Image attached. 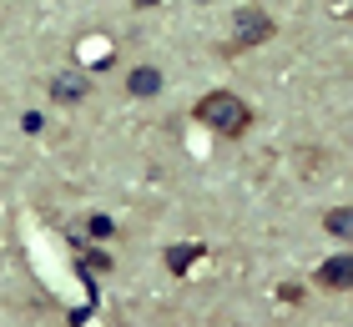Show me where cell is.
<instances>
[{"mask_svg":"<svg viewBox=\"0 0 353 327\" xmlns=\"http://www.w3.org/2000/svg\"><path fill=\"white\" fill-rule=\"evenodd\" d=\"M197 121L212 126L217 136H243L252 126V111H248V101H237L232 91H207L197 101Z\"/></svg>","mask_w":353,"mask_h":327,"instance_id":"cell-1","label":"cell"},{"mask_svg":"<svg viewBox=\"0 0 353 327\" xmlns=\"http://www.w3.org/2000/svg\"><path fill=\"white\" fill-rule=\"evenodd\" d=\"M232 41H237V51L263 45V41H272V21L263 10H243V15H237V25H232Z\"/></svg>","mask_w":353,"mask_h":327,"instance_id":"cell-2","label":"cell"},{"mask_svg":"<svg viewBox=\"0 0 353 327\" xmlns=\"http://www.w3.org/2000/svg\"><path fill=\"white\" fill-rule=\"evenodd\" d=\"M318 282H323V287H333V292H343V287H353V257H348V252H339V257H328L323 267H318Z\"/></svg>","mask_w":353,"mask_h":327,"instance_id":"cell-3","label":"cell"},{"mask_svg":"<svg viewBox=\"0 0 353 327\" xmlns=\"http://www.w3.org/2000/svg\"><path fill=\"white\" fill-rule=\"evenodd\" d=\"M86 91H91V81L86 76H76V71H61L56 81H51V96L61 106H76V101H86Z\"/></svg>","mask_w":353,"mask_h":327,"instance_id":"cell-4","label":"cell"},{"mask_svg":"<svg viewBox=\"0 0 353 327\" xmlns=\"http://www.w3.org/2000/svg\"><path fill=\"white\" fill-rule=\"evenodd\" d=\"M126 91L147 101V96H157V91H162V71H157V65H137V71L126 76Z\"/></svg>","mask_w":353,"mask_h":327,"instance_id":"cell-5","label":"cell"},{"mask_svg":"<svg viewBox=\"0 0 353 327\" xmlns=\"http://www.w3.org/2000/svg\"><path fill=\"white\" fill-rule=\"evenodd\" d=\"M197 257H202V247H197V242H187V247H172V252H167V267H172V272H187Z\"/></svg>","mask_w":353,"mask_h":327,"instance_id":"cell-6","label":"cell"},{"mask_svg":"<svg viewBox=\"0 0 353 327\" xmlns=\"http://www.w3.org/2000/svg\"><path fill=\"white\" fill-rule=\"evenodd\" d=\"M323 226H328V232L339 237V242H348V232H353V217H348V207H333L328 217H323Z\"/></svg>","mask_w":353,"mask_h":327,"instance_id":"cell-7","label":"cell"},{"mask_svg":"<svg viewBox=\"0 0 353 327\" xmlns=\"http://www.w3.org/2000/svg\"><path fill=\"white\" fill-rule=\"evenodd\" d=\"M86 232H91V237H111L117 226H111V217H91V222H86Z\"/></svg>","mask_w":353,"mask_h":327,"instance_id":"cell-8","label":"cell"},{"mask_svg":"<svg viewBox=\"0 0 353 327\" xmlns=\"http://www.w3.org/2000/svg\"><path fill=\"white\" fill-rule=\"evenodd\" d=\"M21 126H26V131H30V136H36V131H41V126H46V116H41V111H26V116H21Z\"/></svg>","mask_w":353,"mask_h":327,"instance_id":"cell-9","label":"cell"},{"mask_svg":"<svg viewBox=\"0 0 353 327\" xmlns=\"http://www.w3.org/2000/svg\"><path fill=\"white\" fill-rule=\"evenodd\" d=\"M132 6H137V10H152V6H157V0H132Z\"/></svg>","mask_w":353,"mask_h":327,"instance_id":"cell-10","label":"cell"}]
</instances>
